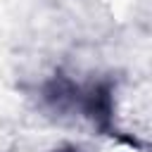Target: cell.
Returning a JSON list of instances; mask_svg holds the SVG:
<instances>
[{"instance_id":"1","label":"cell","mask_w":152,"mask_h":152,"mask_svg":"<svg viewBox=\"0 0 152 152\" xmlns=\"http://www.w3.org/2000/svg\"><path fill=\"white\" fill-rule=\"evenodd\" d=\"M55 152H78L76 147H59V150H55Z\"/></svg>"}]
</instances>
